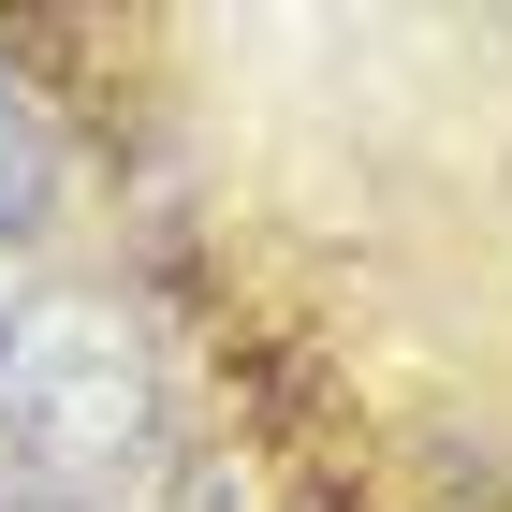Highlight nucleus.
Wrapping results in <instances>:
<instances>
[{"instance_id":"nucleus-2","label":"nucleus","mask_w":512,"mask_h":512,"mask_svg":"<svg viewBox=\"0 0 512 512\" xmlns=\"http://www.w3.org/2000/svg\"><path fill=\"white\" fill-rule=\"evenodd\" d=\"M44 220H59V132L30 88H0V249H30Z\"/></svg>"},{"instance_id":"nucleus-1","label":"nucleus","mask_w":512,"mask_h":512,"mask_svg":"<svg viewBox=\"0 0 512 512\" xmlns=\"http://www.w3.org/2000/svg\"><path fill=\"white\" fill-rule=\"evenodd\" d=\"M161 439V366L103 293H30L0 308V454L44 483H118Z\"/></svg>"},{"instance_id":"nucleus-3","label":"nucleus","mask_w":512,"mask_h":512,"mask_svg":"<svg viewBox=\"0 0 512 512\" xmlns=\"http://www.w3.org/2000/svg\"><path fill=\"white\" fill-rule=\"evenodd\" d=\"M0 512H59V498H0Z\"/></svg>"}]
</instances>
